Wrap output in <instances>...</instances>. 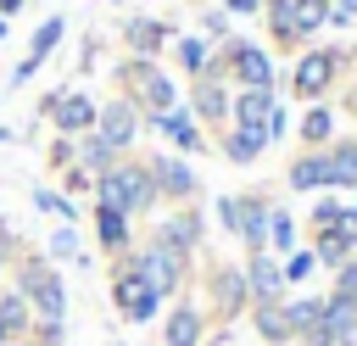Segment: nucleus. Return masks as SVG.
Segmentation results:
<instances>
[{
	"label": "nucleus",
	"mask_w": 357,
	"mask_h": 346,
	"mask_svg": "<svg viewBox=\"0 0 357 346\" xmlns=\"http://www.w3.org/2000/svg\"><path fill=\"white\" fill-rule=\"evenodd\" d=\"M312 257H318V268H340V262H351L357 257V240L346 234V229H318V240H312Z\"/></svg>",
	"instance_id": "obj_26"
},
{
	"label": "nucleus",
	"mask_w": 357,
	"mask_h": 346,
	"mask_svg": "<svg viewBox=\"0 0 357 346\" xmlns=\"http://www.w3.org/2000/svg\"><path fill=\"white\" fill-rule=\"evenodd\" d=\"M324 301H340V307H357V257L335 268V285H329V296H324Z\"/></svg>",
	"instance_id": "obj_35"
},
{
	"label": "nucleus",
	"mask_w": 357,
	"mask_h": 346,
	"mask_svg": "<svg viewBox=\"0 0 357 346\" xmlns=\"http://www.w3.org/2000/svg\"><path fill=\"white\" fill-rule=\"evenodd\" d=\"M145 128H156V134H167V140L178 145V156H190V151H206V134H201V123L190 117V106H173V112H156V117H145Z\"/></svg>",
	"instance_id": "obj_15"
},
{
	"label": "nucleus",
	"mask_w": 357,
	"mask_h": 346,
	"mask_svg": "<svg viewBox=\"0 0 357 346\" xmlns=\"http://www.w3.org/2000/svg\"><path fill=\"white\" fill-rule=\"evenodd\" d=\"M67 190H95V173H84V167L73 162V167H67Z\"/></svg>",
	"instance_id": "obj_44"
},
{
	"label": "nucleus",
	"mask_w": 357,
	"mask_h": 346,
	"mask_svg": "<svg viewBox=\"0 0 357 346\" xmlns=\"http://www.w3.org/2000/svg\"><path fill=\"white\" fill-rule=\"evenodd\" d=\"M218 223L229 234H240V195H218Z\"/></svg>",
	"instance_id": "obj_39"
},
{
	"label": "nucleus",
	"mask_w": 357,
	"mask_h": 346,
	"mask_svg": "<svg viewBox=\"0 0 357 346\" xmlns=\"http://www.w3.org/2000/svg\"><path fill=\"white\" fill-rule=\"evenodd\" d=\"M245 318H251V329H257V340H262V346H296L279 301H257V307H245Z\"/></svg>",
	"instance_id": "obj_22"
},
{
	"label": "nucleus",
	"mask_w": 357,
	"mask_h": 346,
	"mask_svg": "<svg viewBox=\"0 0 357 346\" xmlns=\"http://www.w3.org/2000/svg\"><path fill=\"white\" fill-rule=\"evenodd\" d=\"M284 184H290V190H329V162H324V151H301V156L284 167Z\"/></svg>",
	"instance_id": "obj_23"
},
{
	"label": "nucleus",
	"mask_w": 357,
	"mask_h": 346,
	"mask_svg": "<svg viewBox=\"0 0 357 346\" xmlns=\"http://www.w3.org/2000/svg\"><path fill=\"white\" fill-rule=\"evenodd\" d=\"M223 11H229V17H257L262 0H223Z\"/></svg>",
	"instance_id": "obj_45"
},
{
	"label": "nucleus",
	"mask_w": 357,
	"mask_h": 346,
	"mask_svg": "<svg viewBox=\"0 0 357 346\" xmlns=\"http://www.w3.org/2000/svg\"><path fill=\"white\" fill-rule=\"evenodd\" d=\"M50 162H56V167H73V140H67V134L50 145Z\"/></svg>",
	"instance_id": "obj_43"
},
{
	"label": "nucleus",
	"mask_w": 357,
	"mask_h": 346,
	"mask_svg": "<svg viewBox=\"0 0 357 346\" xmlns=\"http://www.w3.org/2000/svg\"><path fill=\"white\" fill-rule=\"evenodd\" d=\"M201 28H206L212 39H229V11H223V6H212V11H201Z\"/></svg>",
	"instance_id": "obj_40"
},
{
	"label": "nucleus",
	"mask_w": 357,
	"mask_h": 346,
	"mask_svg": "<svg viewBox=\"0 0 357 346\" xmlns=\"http://www.w3.org/2000/svg\"><path fill=\"white\" fill-rule=\"evenodd\" d=\"M139 128H145V112H139V106H134L128 95L106 100V106H100V117H95V134H100V140H106V145H112L117 156H123V151H128V145L139 140Z\"/></svg>",
	"instance_id": "obj_9"
},
{
	"label": "nucleus",
	"mask_w": 357,
	"mask_h": 346,
	"mask_svg": "<svg viewBox=\"0 0 357 346\" xmlns=\"http://www.w3.org/2000/svg\"><path fill=\"white\" fill-rule=\"evenodd\" d=\"M151 240H162V246H173V251H184V257H195V251H201V240H206V218H201V206L190 201V206L167 212V218L156 223V234H151Z\"/></svg>",
	"instance_id": "obj_10"
},
{
	"label": "nucleus",
	"mask_w": 357,
	"mask_h": 346,
	"mask_svg": "<svg viewBox=\"0 0 357 346\" xmlns=\"http://www.w3.org/2000/svg\"><path fill=\"white\" fill-rule=\"evenodd\" d=\"M346 112H351V117H357V78H351V84H346Z\"/></svg>",
	"instance_id": "obj_46"
},
{
	"label": "nucleus",
	"mask_w": 357,
	"mask_h": 346,
	"mask_svg": "<svg viewBox=\"0 0 357 346\" xmlns=\"http://www.w3.org/2000/svg\"><path fill=\"white\" fill-rule=\"evenodd\" d=\"M351 56L346 50H335V45H312V50H301L296 61H290V95L296 100H324L329 89H335V78H340V67H346Z\"/></svg>",
	"instance_id": "obj_4"
},
{
	"label": "nucleus",
	"mask_w": 357,
	"mask_h": 346,
	"mask_svg": "<svg viewBox=\"0 0 357 346\" xmlns=\"http://www.w3.org/2000/svg\"><path fill=\"white\" fill-rule=\"evenodd\" d=\"M206 285H212V307H206V313H218V318L245 313V279H240V262H218V268L206 273Z\"/></svg>",
	"instance_id": "obj_16"
},
{
	"label": "nucleus",
	"mask_w": 357,
	"mask_h": 346,
	"mask_svg": "<svg viewBox=\"0 0 357 346\" xmlns=\"http://www.w3.org/2000/svg\"><path fill=\"white\" fill-rule=\"evenodd\" d=\"M240 279H245V307H257V301H284V273H279V257L251 251V257L240 262Z\"/></svg>",
	"instance_id": "obj_11"
},
{
	"label": "nucleus",
	"mask_w": 357,
	"mask_h": 346,
	"mask_svg": "<svg viewBox=\"0 0 357 346\" xmlns=\"http://www.w3.org/2000/svg\"><path fill=\"white\" fill-rule=\"evenodd\" d=\"M0 39H6V17H0Z\"/></svg>",
	"instance_id": "obj_49"
},
{
	"label": "nucleus",
	"mask_w": 357,
	"mask_h": 346,
	"mask_svg": "<svg viewBox=\"0 0 357 346\" xmlns=\"http://www.w3.org/2000/svg\"><path fill=\"white\" fill-rule=\"evenodd\" d=\"M262 128H268V145H273V140H284V134H290V112L273 100V112H268V123H262Z\"/></svg>",
	"instance_id": "obj_41"
},
{
	"label": "nucleus",
	"mask_w": 357,
	"mask_h": 346,
	"mask_svg": "<svg viewBox=\"0 0 357 346\" xmlns=\"http://www.w3.org/2000/svg\"><path fill=\"white\" fill-rule=\"evenodd\" d=\"M11 11H22V0H0V17H11Z\"/></svg>",
	"instance_id": "obj_47"
},
{
	"label": "nucleus",
	"mask_w": 357,
	"mask_h": 346,
	"mask_svg": "<svg viewBox=\"0 0 357 346\" xmlns=\"http://www.w3.org/2000/svg\"><path fill=\"white\" fill-rule=\"evenodd\" d=\"M162 346H206V307L201 301H173L162 313Z\"/></svg>",
	"instance_id": "obj_12"
},
{
	"label": "nucleus",
	"mask_w": 357,
	"mask_h": 346,
	"mask_svg": "<svg viewBox=\"0 0 357 346\" xmlns=\"http://www.w3.org/2000/svg\"><path fill=\"white\" fill-rule=\"evenodd\" d=\"M296 218L284 212V206H268V257H284V251H296Z\"/></svg>",
	"instance_id": "obj_31"
},
{
	"label": "nucleus",
	"mask_w": 357,
	"mask_h": 346,
	"mask_svg": "<svg viewBox=\"0 0 357 346\" xmlns=\"http://www.w3.org/2000/svg\"><path fill=\"white\" fill-rule=\"evenodd\" d=\"M73 162H78L84 173H95V179H100V173L117 162V151H112L100 134H78V145H73Z\"/></svg>",
	"instance_id": "obj_29"
},
{
	"label": "nucleus",
	"mask_w": 357,
	"mask_h": 346,
	"mask_svg": "<svg viewBox=\"0 0 357 346\" xmlns=\"http://www.w3.org/2000/svg\"><path fill=\"white\" fill-rule=\"evenodd\" d=\"M296 346H357V307H340V301H324V318L312 324L307 340Z\"/></svg>",
	"instance_id": "obj_13"
},
{
	"label": "nucleus",
	"mask_w": 357,
	"mask_h": 346,
	"mask_svg": "<svg viewBox=\"0 0 357 346\" xmlns=\"http://www.w3.org/2000/svg\"><path fill=\"white\" fill-rule=\"evenodd\" d=\"M218 56H223V67H229V78L240 89H273V78H279L273 73V56L262 45H251V39H223Z\"/></svg>",
	"instance_id": "obj_5"
},
{
	"label": "nucleus",
	"mask_w": 357,
	"mask_h": 346,
	"mask_svg": "<svg viewBox=\"0 0 357 346\" xmlns=\"http://www.w3.org/2000/svg\"><path fill=\"white\" fill-rule=\"evenodd\" d=\"M312 223H318V229H340V223H346V201H335V195H318V206H312Z\"/></svg>",
	"instance_id": "obj_37"
},
{
	"label": "nucleus",
	"mask_w": 357,
	"mask_h": 346,
	"mask_svg": "<svg viewBox=\"0 0 357 346\" xmlns=\"http://www.w3.org/2000/svg\"><path fill=\"white\" fill-rule=\"evenodd\" d=\"M95 240H100V251H112V257H128V251H134V218H123L117 206L95 201Z\"/></svg>",
	"instance_id": "obj_18"
},
{
	"label": "nucleus",
	"mask_w": 357,
	"mask_h": 346,
	"mask_svg": "<svg viewBox=\"0 0 357 346\" xmlns=\"http://www.w3.org/2000/svg\"><path fill=\"white\" fill-rule=\"evenodd\" d=\"M61 33H67V17H45V22L33 28V39H28V56L11 67V84H28V78H33V73L50 61V50L61 45Z\"/></svg>",
	"instance_id": "obj_14"
},
{
	"label": "nucleus",
	"mask_w": 357,
	"mask_h": 346,
	"mask_svg": "<svg viewBox=\"0 0 357 346\" xmlns=\"http://www.w3.org/2000/svg\"><path fill=\"white\" fill-rule=\"evenodd\" d=\"M212 56H218L212 39H201V33H184V39H178V67H184L190 78H201V73L212 67Z\"/></svg>",
	"instance_id": "obj_30"
},
{
	"label": "nucleus",
	"mask_w": 357,
	"mask_h": 346,
	"mask_svg": "<svg viewBox=\"0 0 357 346\" xmlns=\"http://www.w3.org/2000/svg\"><path fill=\"white\" fill-rule=\"evenodd\" d=\"M78 257H84L78 229H73V223H56V229H50V240H45V262H78Z\"/></svg>",
	"instance_id": "obj_33"
},
{
	"label": "nucleus",
	"mask_w": 357,
	"mask_h": 346,
	"mask_svg": "<svg viewBox=\"0 0 357 346\" xmlns=\"http://www.w3.org/2000/svg\"><path fill=\"white\" fill-rule=\"evenodd\" d=\"M301 145L307 151H324V145H335V106H307V117H301Z\"/></svg>",
	"instance_id": "obj_28"
},
{
	"label": "nucleus",
	"mask_w": 357,
	"mask_h": 346,
	"mask_svg": "<svg viewBox=\"0 0 357 346\" xmlns=\"http://www.w3.org/2000/svg\"><path fill=\"white\" fill-rule=\"evenodd\" d=\"M145 173H151V184H156V195H162V201L190 206V201L201 195V179H195V167H190L178 151H156V156L145 162Z\"/></svg>",
	"instance_id": "obj_6"
},
{
	"label": "nucleus",
	"mask_w": 357,
	"mask_h": 346,
	"mask_svg": "<svg viewBox=\"0 0 357 346\" xmlns=\"http://www.w3.org/2000/svg\"><path fill=\"white\" fill-rule=\"evenodd\" d=\"M6 140H11V128H0V145H6Z\"/></svg>",
	"instance_id": "obj_48"
},
{
	"label": "nucleus",
	"mask_w": 357,
	"mask_h": 346,
	"mask_svg": "<svg viewBox=\"0 0 357 346\" xmlns=\"http://www.w3.org/2000/svg\"><path fill=\"white\" fill-rule=\"evenodd\" d=\"M329 22L335 28H351L357 22V0H329Z\"/></svg>",
	"instance_id": "obj_42"
},
{
	"label": "nucleus",
	"mask_w": 357,
	"mask_h": 346,
	"mask_svg": "<svg viewBox=\"0 0 357 346\" xmlns=\"http://www.w3.org/2000/svg\"><path fill=\"white\" fill-rule=\"evenodd\" d=\"M112 307H117L128 324H156V318L167 313V296L145 279V268L134 262V251L117 257V273H112Z\"/></svg>",
	"instance_id": "obj_3"
},
{
	"label": "nucleus",
	"mask_w": 357,
	"mask_h": 346,
	"mask_svg": "<svg viewBox=\"0 0 357 346\" xmlns=\"http://www.w3.org/2000/svg\"><path fill=\"white\" fill-rule=\"evenodd\" d=\"M33 206L39 212H50V218H61V223H73L78 212H73V201L67 195H56V190H33Z\"/></svg>",
	"instance_id": "obj_36"
},
{
	"label": "nucleus",
	"mask_w": 357,
	"mask_h": 346,
	"mask_svg": "<svg viewBox=\"0 0 357 346\" xmlns=\"http://www.w3.org/2000/svg\"><path fill=\"white\" fill-rule=\"evenodd\" d=\"M279 273H284V290H290V285H307V279L318 273V257H312V246H296V251H284V257H279Z\"/></svg>",
	"instance_id": "obj_34"
},
{
	"label": "nucleus",
	"mask_w": 357,
	"mask_h": 346,
	"mask_svg": "<svg viewBox=\"0 0 357 346\" xmlns=\"http://www.w3.org/2000/svg\"><path fill=\"white\" fill-rule=\"evenodd\" d=\"M112 6H117V0H112Z\"/></svg>",
	"instance_id": "obj_50"
},
{
	"label": "nucleus",
	"mask_w": 357,
	"mask_h": 346,
	"mask_svg": "<svg viewBox=\"0 0 357 346\" xmlns=\"http://www.w3.org/2000/svg\"><path fill=\"white\" fill-rule=\"evenodd\" d=\"M173 39V28L162 22V17H128L123 22V45H128V56H139V61H156V50Z\"/></svg>",
	"instance_id": "obj_17"
},
{
	"label": "nucleus",
	"mask_w": 357,
	"mask_h": 346,
	"mask_svg": "<svg viewBox=\"0 0 357 346\" xmlns=\"http://www.w3.org/2000/svg\"><path fill=\"white\" fill-rule=\"evenodd\" d=\"M234 240H245V257L268 251V201L262 195H240V234Z\"/></svg>",
	"instance_id": "obj_21"
},
{
	"label": "nucleus",
	"mask_w": 357,
	"mask_h": 346,
	"mask_svg": "<svg viewBox=\"0 0 357 346\" xmlns=\"http://www.w3.org/2000/svg\"><path fill=\"white\" fill-rule=\"evenodd\" d=\"M229 84L223 78H195V89H190V117L195 123H229Z\"/></svg>",
	"instance_id": "obj_19"
},
{
	"label": "nucleus",
	"mask_w": 357,
	"mask_h": 346,
	"mask_svg": "<svg viewBox=\"0 0 357 346\" xmlns=\"http://www.w3.org/2000/svg\"><path fill=\"white\" fill-rule=\"evenodd\" d=\"M262 151H268V128H251V123H229V134H223V156H229L234 167H251Z\"/></svg>",
	"instance_id": "obj_20"
},
{
	"label": "nucleus",
	"mask_w": 357,
	"mask_h": 346,
	"mask_svg": "<svg viewBox=\"0 0 357 346\" xmlns=\"http://www.w3.org/2000/svg\"><path fill=\"white\" fill-rule=\"evenodd\" d=\"M134 262L145 268V279H151L162 296H173V290H184V285H190V257H184V251H173V246H162V240H145V246L134 251Z\"/></svg>",
	"instance_id": "obj_7"
},
{
	"label": "nucleus",
	"mask_w": 357,
	"mask_h": 346,
	"mask_svg": "<svg viewBox=\"0 0 357 346\" xmlns=\"http://www.w3.org/2000/svg\"><path fill=\"white\" fill-rule=\"evenodd\" d=\"M28 346H67V329L61 324H33L28 329Z\"/></svg>",
	"instance_id": "obj_38"
},
{
	"label": "nucleus",
	"mask_w": 357,
	"mask_h": 346,
	"mask_svg": "<svg viewBox=\"0 0 357 346\" xmlns=\"http://www.w3.org/2000/svg\"><path fill=\"white\" fill-rule=\"evenodd\" d=\"M95 201H106V206H117L123 218H145V212H156V184H151V173H145V162H112L100 179H95Z\"/></svg>",
	"instance_id": "obj_2"
},
{
	"label": "nucleus",
	"mask_w": 357,
	"mask_h": 346,
	"mask_svg": "<svg viewBox=\"0 0 357 346\" xmlns=\"http://www.w3.org/2000/svg\"><path fill=\"white\" fill-rule=\"evenodd\" d=\"M11 290L28 301L33 324H67V279H61L56 262H45V257L17 262V285Z\"/></svg>",
	"instance_id": "obj_1"
},
{
	"label": "nucleus",
	"mask_w": 357,
	"mask_h": 346,
	"mask_svg": "<svg viewBox=\"0 0 357 346\" xmlns=\"http://www.w3.org/2000/svg\"><path fill=\"white\" fill-rule=\"evenodd\" d=\"M279 307H284V324H290V340H307V335H312V324L324 318V296H284Z\"/></svg>",
	"instance_id": "obj_27"
},
{
	"label": "nucleus",
	"mask_w": 357,
	"mask_h": 346,
	"mask_svg": "<svg viewBox=\"0 0 357 346\" xmlns=\"http://www.w3.org/2000/svg\"><path fill=\"white\" fill-rule=\"evenodd\" d=\"M324 22H329V0H290V28H296V39H312Z\"/></svg>",
	"instance_id": "obj_32"
},
{
	"label": "nucleus",
	"mask_w": 357,
	"mask_h": 346,
	"mask_svg": "<svg viewBox=\"0 0 357 346\" xmlns=\"http://www.w3.org/2000/svg\"><path fill=\"white\" fill-rule=\"evenodd\" d=\"M268 112H273V89H234V100H229V123H251V128H262Z\"/></svg>",
	"instance_id": "obj_25"
},
{
	"label": "nucleus",
	"mask_w": 357,
	"mask_h": 346,
	"mask_svg": "<svg viewBox=\"0 0 357 346\" xmlns=\"http://www.w3.org/2000/svg\"><path fill=\"white\" fill-rule=\"evenodd\" d=\"M324 162H329V190H357V140L324 145Z\"/></svg>",
	"instance_id": "obj_24"
},
{
	"label": "nucleus",
	"mask_w": 357,
	"mask_h": 346,
	"mask_svg": "<svg viewBox=\"0 0 357 346\" xmlns=\"http://www.w3.org/2000/svg\"><path fill=\"white\" fill-rule=\"evenodd\" d=\"M45 117H50L67 140H78V134H95L100 106H95L84 89H56V95H45Z\"/></svg>",
	"instance_id": "obj_8"
}]
</instances>
